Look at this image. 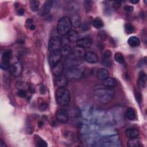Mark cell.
I'll use <instances>...</instances> for the list:
<instances>
[{
    "instance_id": "d6a6232c",
    "label": "cell",
    "mask_w": 147,
    "mask_h": 147,
    "mask_svg": "<svg viewBox=\"0 0 147 147\" xmlns=\"http://www.w3.org/2000/svg\"><path fill=\"white\" fill-rule=\"evenodd\" d=\"M111 52L110 50L106 49L103 52V57L104 61L108 60L109 59V58L111 57Z\"/></svg>"
},
{
    "instance_id": "8fae6325",
    "label": "cell",
    "mask_w": 147,
    "mask_h": 147,
    "mask_svg": "<svg viewBox=\"0 0 147 147\" xmlns=\"http://www.w3.org/2000/svg\"><path fill=\"white\" fill-rule=\"evenodd\" d=\"M84 60L90 64L96 63L99 60L98 55L92 51H88L85 53L84 56Z\"/></svg>"
},
{
    "instance_id": "f546056e",
    "label": "cell",
    "mask_w": 147,
    "mask_h": 147,
    "mask_svg": "<svg viewBox=\"0 0 147 147\" xmlns=\"http://www.w3.org/2000/svg\"><path fill=\"white\" fill-rule=\"evenodd\" d=\"M25 26L30 30H33L36 29V26L33 23V21L30 18H28L25 22Z\"/></svg>"
},
{
    "instance_id": "5bb4252c",
    "label": "cell",
    "mask_w": 147,
    "mask_h": 147,
    "mask_svg": "<svg viewBox=\"0 0 147 147\" xmlns=\"http://www.w3.org/2000/svg\"><path fill=\"white\" fill-rule=\"evenodd\" d=\"M55 78V83L58 87H65L68 84V78L65 75L62 74Z\"/></svg>"
},
{
    "instance_id": "5b68a950",
    "label": "cell",
    "mask_w": 147,
    "mask_h": 147,
    "mask_svg": "<svg viewBox=\"0 0 147 147\" xmlns=\"http://www.w3.org/2000/svg\"><path fill=\"white\" fill-rule=\"evenodd\" d=\"M12 56V51L11 49L5 50L1 57V68L2 69L6 71L10 68V61Z\"/></svg>"
},
{
    "instance_id": "7c38bea8",
    "label": "cell",
    "mask_w": 147,
    "mask_h": 147,
    "mask_svg": "<svg viewBox=\"0 0 147 147\" xmlns=\"http://www.w3.org/2000/svg\"><path fill=\"white\" fill-rule=\"evenodd\" d=\"M76 45L82 48H89L91 47L92 41V40L89 37L80 38L77 40Z\"/></svg>"
},
{
    "instance_id": "60d3db41",
    "label": "cell",
    "mask_w": 147,
    "mask_h": 147,
    "mask_svg": "<svg viewBox=\"0 0 147 147\" xmlns=\"http://www.w3.org/2000/svg\"><path fill=\"white\" fill-rule=\"evenodd\" d=\"M40 93L41 94H45V88L44 87V86H41L40 88Z\"/></svg>"
},
{
    "instance_id": "7bdbcfd3",
    "label": "cell",
    "mask_w": 147,
    "mask_h": 147,
    "mask_svg": "<svg viewBox=\"0 0 147 147\" xmlns=\"http://www.w3.org/2000/svg\"><path fill=\"white\" fill-rule=\"evenodd\" d=\"M42 125H43V122H42V121H40L38 122V126H39V127H41Z\"/></svg>"
},
{
    "instance_id": "ffe728a7",
    "label": "cell",
    "mask_w": 147,
    "mask_h": 147,
    "mask_svg": "<svg viewBox=\"0 0 147 147\" xmlns=\"http://www.w3.org/2000/svg\"><path fill=\"white\" fill-rule=\"evenodd\" d=\"M127 43L131 47H133V48L137 47L140 44V40L138 37L135 36H132L128 38Z\"/></svg>"
},
{
    "instance_id": "6da1fadb",
    "label": "cell",
    "mask_w": 147,
    "mask_h": 147,
    "mask_svg": "<svg viewBox=\"0 0 147 147\" xmlns=\"http://www.w3.org/2000/svg\"><path fill=\"white\" fill-rule=\"evenodd\" d=\"M64 67L65 76L71 79H79L81 78L84 70L82 64L74 59L67 60Z\"/></svg>"
},
{
    "instance_id": "83f0119b",
    "label": "cell",
    "mask_w": 147,
    "mask_h": 147,
    "mask_svg": "<svg viewBox=\"0 0 147 147\" xmlns=\"http://www.w3.org/2000/svg\"><path fill=\"white\" fill-rule=\"evenodd\" d=\"M93 26L96 29H100L104 26V23L101 18L99 17H96L93 21Z\"/></svg>"
},
{
    "instance_id": "3957f363",
    "label": "cell",
    "mask_w": 147,
    "mask_h": 147,
    "mask_svg": "<svg viewBox=\"0 0 147 147\" xmlns=\"http://www.w3.org/2000/svg\"><path fill=\"white\" fill-rule=\"evenodd\" d=\"M114 96V90L107 87L98 89L95 92V97L96 99L103 103H106L110 102L113 98Z\"/></svg>"
},
{
    "instance_id": "d4e9b609",
    "label": "cell",
    "mask_w": 147,
    "mask_h": 147,
    "mask_svg": "<svg viewBox=\"0 0 147 147\" xmlns=\"http://www.w3.org/2000/svg\"><path fill=\"white\" fill-rule=\"evenodd\" d=\"M72 48L70 45L68 44H65L63 47H61L60 49L61 53L63 56H68L71 54L72 53Z\"/></svg>"
},
{
    "instance_id": "f35d334b",
    "label": "cell",
    "mask_w": 147,
    "mask_h": 147,
    "mask_svg": "<svg viewBox=\"0 0 147 147\" xmlns=\"http://www.w3.org/2000/svg\"><path fill=\"white\" fill-rule=\"evenodd\" d=\"M19 16H22L24 15V9L23 8H20L18 10V12H17Z\"/></svg>"
},
{
    "instance_id": "7a4b0ae2",
    "label": "cell",
    "mask_w": 147,
    "mask_h": 147,
    "mask_svg": "<svg viewBox=\"0 0 147 147\" xmlns=\"http://www.w3.org/2000/svg\"><path fill=\"white\" fill-rule=\"evenodd\" d=\"M56 99L57 103L60 106H68L71 100L69 91L65 87H58L56 91Z\"/></svg>"
},
{
    "instance_id": "e575fe53",
    "label": "cell",
    "mask_w": 147,
    "mask_h": 147,
    "mask_svg": "<svg viewBox=\"0 0 147 147\" xmlns=\"http://www.w3.org/2000/svg\"><path fill=\"white\" fill-rule=\"evenodd\" d=\"M135 96L137 102L140 104L142 100V95L140 91H136L135 92Z\"/></svg>"
},
{
    "instance_id": "74e56055",
    "label": "cell",
    "mask_w": 147,
    "mask_h": 147,
    "mask_svg": "<svg viewBox=\"0 0 147 147\" xmlns=\"http://www.w3.org/2000/svg\"><path fill=\"white\" fill-rule=\"evenodd\" d=\"M39 107H40V109L41 110L44 111V110H45L47 109V108L48 107V105H47V103H46L45 102H42V103L40 104Z\"/></svg>"
},
{
    "instance_id": "8d00e7d4",
    "label": "cell",
    "mask_w": 147,
    "mask_h": 147,
    "mask_svg": "<svg viewBox=\"0 0 147 147\" xmlns=\"http://www.w3.org/2000/svg\"><path fill=\"white\" fill-rule=\"evenodd\" d=\"M123 9L127 12H131L134 10V7L130 5H125L123 7Z\"/></svg>"
},
{
    "instance_id": "44dd1931",
    "label": "cell",
    "mask_w": 147,
    "mask_h": 147,
    "mask_svg": "<svg viewBox=\"0 0 147 147\" xmlns=\"http://www.w3.org/2000/svg\"><path fill=\"white\" fill-rule=\"evenodd\" d=\"M67 36L68 40L71 42H76L80 38L78 33L74 30H71L67 34Z\"/></svg>"
},
{
    "instance_id": "9a60e30c",
    "label": "cell",
    "mask_w": 147,
    "mask_h": 147,
    "mask_svg": "<svg viewBox=\"0 0 147 147\" xmlns=\"http://www.w3.org/2000/svg\"><path fill=\"white\" fill-rule=\"evenodd\" d=\"M146 80L147 76L146 73L144 71H141L139 73L138 78L137 80L138 87L142 89L145 88L146 86Z\"/></svg>"
},
{
    "instance_id": "1f68e13d",
    "label": "cell",
    "mask_w": 147,
    "mask_h": 147,
    "mask_svg": "<svg viewBox=\"0 0 147 147\" xmlns=\"http://www.w3.org/2000/svg\"><path fill=\"white\" fill-rule=\"evenodd\" d=\"M92 2L90 1H84V8L86 12H89L92 10Z\"/></svg>"
},
{
    "instance_id": "ac0fdd59",
    "label": "cell",
    "mask_w": 147,
    "mask_h": 147,
    "mask_svg": "<svg viewBox=\"0 0 147 147\" xmlns=\"http://www.w3.org/2000/svg\"><path fill=\"white\" fill-rule=\"evenodd\" d=\"M139 134V131L134 127H130L126 130L125 135L129 138L137 137Z\"/></svg>"
},
{
    "instance_id": "836d02e7",
    "label": "cell",
    "mask_w": 147,
    "mask_h": 147,
    "mask_svg": "<svg viewBox=\"0 0 147 147\" xmlns=\"http://www.w3.org/2000/svg\"><path fill=\"white\" fill-rule=\"evenodd\" d=\"M17 95L21 98H24L26 96V91L24 90H19L17 93Z\"/></svg>"
},
{
    "instance_id": "e0dca14e",
    "label": "cell",
    "mask_w": 147,
    "mask_h": 147,
    "mask_svg": "<svg viewBox=\"0 0 147 147\" xmlns=\"http://www.w3.org/2000/svg\"><path fill=\"white\" fill-rule=\"evenodd\" d=\"M96 76L98 79L104 80L109 77V72L106 68H99L97 71Z\"/></svg>"
},
{
    "instance_id": "4dcf8cb0",
    "label": "cell",
    "mask_w": 147,
    "mask_h": 147,
    "mask_svg": "<svg viewBox=\"0 0 147 147\" xmlns=\"http://www.w3.org/2000/svg\"><path fill=\"white\" fill-rule=\"evenodd\" d=\"M125 32L127 34L133 33L135 31L134 27L131 24H130L129 23H126L125 25Z\"/></svg>"
},
{
    "instance_id": "7402d4cb",
    "label": "cell",
    "mask_w": 147,
    "mask_h": 147,
    "mask_svg": "<svg viewBox=\"0 0 147 147\" xmlns=\"http://www.w3.org/2000/svg\"><path fill=\"white\" fill-rule=\"evenodd\" d=\"M84 50L83 48H82L80 47H79L78 46L75 47L72 51V53L74 56L77 57H84V54H85Z\"/></svg>"
},
{
    "instance_id": "30bf717a",
    "label": "cell",
    "mask_w": 147,
    "mask_h": 147,
    "mask_svg": "<svg viewBox=\"0 0 147 147\" xmlns=\"http://www.w3.org/2000/svg\"><path fill=\"white\" fill-rule=\"evenodd\" d=\"M53 6V1L52 0H48L45 1L41 7L38 10V15L40 16H44L48 14L51 10Z\"/></svg>"
},
{
    "instance_id": "2e32d148",
    "label": "cell",
    "mask_w": 147,
    "mask_h": 147,
    "mask_svg": "<svg viewBox=\"0 0 147 147\" xmlns=\"http://www.w3.org/2000/svg\"><path fill=\"white\" fill-rule=\"evenodd\" d=\"M103 81V85L104 86V87L109 88L115 87L117 84V80L115 78L111 77H108L107 79Z\"/></svg>"
},
{
    "instance_id": "52a82bcc",
    "label": "cell",
    "mask_w": 147,
    "mask_h": 147,
    "mask_svg": "<svg viewBox=\"0 0 147 147\" xmlns=\"http://www.w3.org/2000/svg\"><path fill=\"white\" fill-rule=\"evenodd\" d=\"M62 56L63 55L60 50H56L51 52L49 56V63L51 67L60 61Z\"/></svg>"
},
{
    "instance_id": "d590c367",
    "label": "cell",
    "mask_w": 147,
    "mask_h": 147,
    "mask_svg": "<svg viewBox=\"0 0 147 147\" xmlns=\"http://www.w3.org/2000/svg\"><path fill=\"white\" fill-rule=\"evenodd\" d=\"M121 6V1H114L113 4H112V6L113 8L114 9H118V8H119Z\"/></svg>"
},
{
    "instance_id": "277c9868",
    "label": "cell",
    "mask_w": 147,
    "mask_h": 147,
    "mask_svg": "<svg viewBox=\"0 0 147 147\" xmlns=\"http://www.w3.org/2000/svg\"><path fill=\"white\" fill-rule=\"evenodd\" d=\"M72 24L70 20L67 16L61 17L57 22V32L60 36H65L71 30Z\"/></svg>"
},
{
    "instance_id": "484cf974",
    "label": "cell",
    "mask_w": 147,
    "mask_h": 147,
    "mask_svg": "<svg viewBox=\"0 0 147 147\" xmlns=\"http://www.w3.org/2000/svg\"><path fill=\"white\" fill-rule=\"evenodd\" d=\"M40 1L37 0H31L29 1V5L31 10L33 11H37L39 10V6H40Z\"/></svg>"
},
{
    "instance_id": "b9f144b4",
    "label": "cell",
    "mask_w": 147,
    "mask_h": 147,
    "mask_svg": "<svg viewBox=\"0 0 147 147\" xmlns=\"http://www.w3.org/2000/svg\"><path fill=\"white\" fill-rule=\"evenodd\" d=\"M130 2L132 3V4H137L139 2L138 0H130Z\"/></svg>"
},
{
    "instance_id": "d6986e66",
    "label": "cell",
    "mask_w": 147,
    "mask_h": 147,
    "mask_svg": "<svg viewBox=\"0 0 147 147\" xmlns=\"http://www.w3.org/2000/svg\"><path fill=\"white\" fill-rule=\"evenodd\" d=\"M72 26H73L74 28H79L81 26L82 21L80 17L78 14H74L72 16V17L70 18Z\"/></svg>"
},
{
    "instance_id": "4fadbf2b",
    "label": "cell",
    "mask_w": 147,
    "mask_h": 147,
    "mask_svg": "<svg viewBox=\"0 0 147 147\" xmlns=\"http://www.w3.org/2000/svg\"><path fill=\"white\" fill-rule=\"evenodd\" d=\"M64 69V64L61 61L59 62L53 67H52V73L55 77L62 75Z\"/></svg>"
},
{
    "instance_id": "4316f807",
    "label": "cell",
    "mask_w": 147,
    "mask_h": 147,
    "mask_svg": "<svg viewBox=\"0 0 147 147\" xmlns=\"http://www.w3.org/2000/svg\"><path fill=\"white\" fill-rule=\"evenodd\" d=\"M34 140L35 142L36 143V145L40 147H46L48 146V144L45 141H44L41 138L39 137L38 136H34Z\"/></svg>"
},
{
    "instance_id": "f1b7e54d",
    "label": "cell",
    "mask_w": 147,
    "mask_h": 147,
    "mask_svg": "<svg viewBox=\"0 0 147 147\" xmlns=\"http://www.w3.org/2000/svg\"><path fill=\"white\" fill-rule=\"evenodd\" d=\"M114 59L119 64H123L125 62V59L122 54L120 52H117L115 53Z\"/></svg>"
},
{
    "instance_id": "603a6c76",
    "label": "cell",
    "mask_w": 147,
    "mask_h": 147,
    "mask_svg": "<svg viewBox=\"0 0 147 147\" xmlns=\"http://www.w3.org/2000/svg\"><path fill=\"white\" fill-rule=\"evenodd\" d=\"M126 116L129 120H134L136 118V114L134 110L131 107L127 108L126 110Z\"/></svg>"
},
{
    "instance_id": "cb8c5ba5",
    "label": "cell",
    "mask_w": 147,
    "mask_h": 147,
    "mask_svg": "<svg viewBox=\"0 0 147 147\" xmlns=\"http://www.w3.org/2000/svg\"><path fill=\"white\" fill-rule=\"evenodd\" d=\"M127 146L129 147H138L140 146V141L136 137L130 138L127 142Z\"/></svg>"
},
{
    "instance_id": "9c48e42d",
    "label": "cell",
    "mask_w": 147,
    "mask_h": 147,
    "mask_svg": "<svg viewBox=\"0 0 147 147\" xmlns=\"http://www.w3.org/2000/svg\"><path fill=\"white\" fill-rule=\"evenodd\" d=\"M9 69L13 76H18L21 74L23 71V67L21 63L16 61L10 65Z\"/></svg>"
},
{
    "instance_id": "ba28073f",
    "label": "cell",
    "mask_w": 147,
    "mask_h": 147,
    "mask_svg": "<svg viewBox=\"0 0 147 147\" xmlns=\"http://www.w3.org/2000/svg\"><path fill=\"white\" fill-rule=\"evenodd\" d=\"M69 114L66 109L61 108L56 113V120L62 123H66L68 121Z\"/></svg>"
},
{
    "instance_id": "ab89813d",
    "label": "cell",
    "mask_w": 147,
    "mask_h": 147,
    "mask_svg": "<svg viewBox=\"0 0 147 147\" xmlns=\"http://www.w3.org/2000/svg\"><path fill=\"white\" fill-rule=\"evenodd\" d=\"M0 146L1 147H6V145L5 144V143L3 142V141L1 139L0 140Z\"/></svg>"
},
{
    "instance_id": "8992f818",
    "label": "cell",
    "mask_w": 147,
    "mask_h": 147,
    "mask_svg": "<svg viewBox=\"0 0 147 147\" xmlns=\"http://www.w3.org/2000/svg\"><path fill=\"white\" fill-rule=\"evenodd\" d=\"M62 45L61 39L58 36L52 37L48 43V49L50 52L60 50Z\"/></svg>"
}]
</instances>
